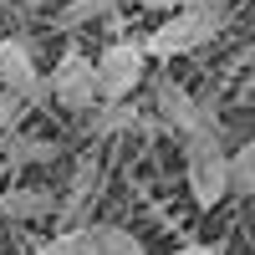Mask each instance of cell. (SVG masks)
<instances>
[{"label": "cell", "mask_w": 255, "mask_h": 255, "mask_svg": "<svg viewBox=\"0 0 255 255\" xmlns=\"http://www.w3.org/2000/svg\"><path fill=\"white\" fill-rule=\"evenodd\" d=\"M225 31V5L220 0H184L179 10H168L153 31L143 36V56H184V51H194L204 46V41H215Z\"/></svg>", "instance_id": "1"}, {"label": "cell", "mask_w": 255, "mask_h": 255, "mask_svg": "<svg viewBox=\"0 0 255 255\" xmlns=\"http://www.w3.org/2000/svg\"><path fill=\"white\" fill-rule=\"evenodd\" d=\"M113 10H118V0H72V5H61L56 26L77 31V26H87V20H97V15H113Z\"/></svg>", "instance_id": "12"}, {"label": "cell", "mask_w": 255, "mask_h": 255, "mask_svg": "<svg viewBox=\"0 0 255 255\" xmlns=\"http://www.w3.org/2000/svg\"><path fill=\"white\" fill-rule=\"evenodd\" d=\"M92 230V255H148L143 240L123 225H87Z\"/></svg>", "instance_id": "10"}, {"label": "cell", "mask_w": 255, "mask_h": 255, "mask_svg": "<svg viewBox=\"0 0 255 255\" xmlns=\"http://www.w3.org/2000/svg\"><path fill=\"white\" fill-rule=\"evenodd\" d=\"M133 5H143V10H179L184 0H133Z\"/></svg>", "instance_id": "14"}, {"label": "cell", "mask_w": 255, "mask_h": 255, "mask_svg": "<svg viewBox=\"0 0 255 255\" xmlns=\"http://www.w3.org/2000/svg\"><path fill=\"white\" fill-rule=\"evenodd\" d=\"M230 194H255V138L230 153Z\"/></svg>", "instance_id": "11"}, {"label": "cell", "mask_w": 255, "mask_h": 255, "mask_svg": "<svg viewBox=\"0 0 255 255\" xmlns=\"http://www.w3.org/2000/svg\"><path fill=\"white\" fill-rule=\"evenodd\" d=\"M20 108H26V97H15V92H0V133H10V128L20 123Z\"/></svg>", "instance_id": "13"}, {"label": "cell", "mask_w": 255, "mask_h": 255, "mask_svg": "<svg viewBox=\"0 0 255 255\" xmlns=\"http://www.w3.org/2000/svg\"><path fill=\"white\" fill-rule=\"evenodd\" d=\"M128 128H143V113L133 108V97L102 102V113L92 118V138H118V133H128Z\"/></svg>", "instance_id": "9"}, {"label": "cell", "mask_w": 255, "mask_h": 255, "mask_svg": "<svg viewBox=\"0 0 255 255\" xmlns=\"http://www.w3.org/2000/svg\"><path fill=\"white\" fill-rule=\"evenodd\" d=\"M174 255H220V245H184V250H174Z\"/></svg>", "instance_id": "15"}, {"label": "cell", "mask_w": 255, "mask_h": 255, "mask_svg": "<svg viewBox=\"0 0 255 255\" xmlns=\"http://www.w3.org/2000/svg\"><path fill=\"white\" fill-rule=\"evenodd\" d=\"M92 189H97V158H82V163H77V174H72V199L61 204V215H67V230H77V225H82Z\"/></svg>", "instance_id": "8"}, {"label": "cell", "mask_w": 255, "mask_h": 255, "mask_svg": "<svg viewBox=\"0 0 255 255\" xmlns=\"http://www.w3.org/2000/svg\"><path fill=\"white\" fill-rule=\"evenodd\" d=\"M0 41H5V36H0Z\"/></svg>", "instance_id": "16"}, {"label": "cell", "mask_w": 255, "mask_h": 255, "mask_svg": "<svg viewBox=\"0 0 255 255\" xmlns=\"http://www.w3.org/2000/svg\"><path fill=\"white\" fill-rule=\"evenodd\" d=\"M0 82H5V92H15V97L41 102L46 82H41V72H36L31 41H20V36H5V41H0Z\"/></svg>", "instance_id": "5"}, {"label": "cell", "mask_w": 255, "mask_h": 255, "mask_svg": "<svg viewBox=\"0 0 255 255\" xmlns=\"http://www.w3.org/2000/svg\"><path fill=\"white\" fill-rule=\"evenodd\" d=\"M184 179H189V194H194L199 209H215L230 194V153H225L220 123L184 133Z\"/></svg>", "instance_id": "2"}, {"label": "cell", "mask_w": 255, "mask_h": 255, "mask_svg": "<svg viewBox=\"0 0 255 255\" xmlns=\"http://www.w3.org/2000/svg\"><path fill=\"white\" fill-rule=\"evenodd\" d=\"M0 215L5 220H46V215H56V194H46V189H5Z\"/></svg>", "instance_id": "7"}, {"label": "cell", "mask_w": 255, "mask_h": 255, "mask_svg": "<svg viewBox=\"0 0 255 255\" xmlns=\"http://www.w3.org/2000/svg\"><path fill=\"white\" fill-rule=\"evenodd\" d=\"M46 92L67 113H92L97 102H102V92H97V56H87V51H61L56 72L46 82Z\"/></svg>", "instance_id": "3"}, {"label": "cell", "mask_w": 255, "mask_h": 255, "mask_svg": "<svg viewBox=\"0 0 255 255\" xmlns=\"http://www.w3.org/2000/svg\"><path fill=\"white\" fill-rule=\"evenodd\" d=\"M143 67H148L143 41H113V46H102V56H97V92H102V102L133 97L143 87Z\"/></svg>", "instance_id": "4"}, {"label": "cell", "mask_w": 255, "mask_h": 255, "mask_svg": "<svg viewBox=\"0 0 255 255\" xmlns=\"http://www.w3.org/2000/svg\"><path fill=\"white\" fill-rule=\"evenodd\" d=\"M153 92H158V97H153V102H158V118L174 128V133H194V128H209V123H215V108L199 102V97H189L179 82H158Z\"/></svg>", "instance_id": "6"}]
</instances>
